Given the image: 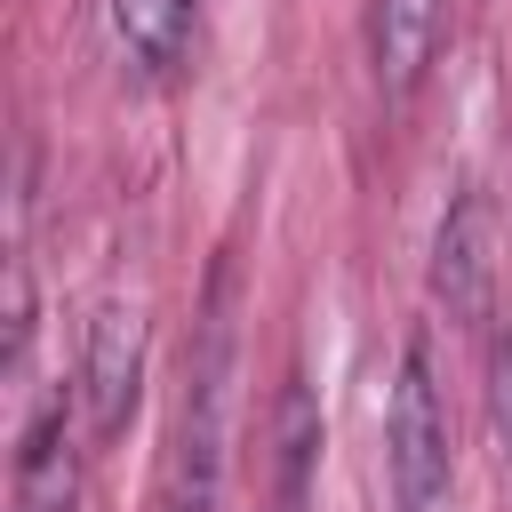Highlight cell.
I'll return each instance as SVG.
<instances>
[{
  "instance_id": "8992f818",
  "label": "cell",
  "mask_w": 512,
  "mask_h": 512,
  "mask_svg": "<svg viewBox=\"0 0 512 512\" xmlns=\"http://www.w3.org/2000/svg\"><path fill=\"white\" fill-rule=\"evenodd\" d=\"M312 464H320V408H312L304 376H288L272 400V512H304Z\"/></svg>"
},
{
  "instance_id": "5b68a950",
  "label": "cell",
  "mask_w": 512,
  "mask_h": 512,
  "mask_svg": "<svg viewBox=\"0 0 512 512\" xmlns=\"http://www.w3.org/2000/svg\"><path fill=\"white\" fill-rule=\"evenodd\" d=\"M440 24H448V0H376V24H368V48H376V80L384 96H408L440 48Z\"/></svg>"
},
{
  "instance_id": "3957f363",
  "label": "cell",
  "mask_w": 512,
  "mask_h": 512,
  "mask_svg": "<svg viewBox=\"0 0 512 512\" xmlns=\"http://www.w3.org/2000/svg\"><path fill=\"white\" fill-rule=\"evenodd\" d=\"M432 304L464 328L496 320V216H488L480 184H464L432 232Z\"/></svg>"
},
{
  "instance_id": "ba28073f",
  "label": "cell",
  "mask_w": 512,
  "mask_h": 512,
  "mask_svg": "<svg viewBox=\"0 0 512 512\" xmlns=\"http://www.w3.org/2000/svg\"><path fill=\"white\" fill-rule=\"evenodd\" d=\"M488 416H496V440H504V464H512V320L488 352Z\"/></svg>"
},
{
  "instance_id": "277c9868",
  "label": "cell",
  "mask_w": 512,
  "mask_h": 512,
  "mask_svg": "<svg viewBox=\"0 0 512 512\" xmlns=\"http://www.w3.org/2000/svg\"><path fill=\"white\" fill-rule=\"evenodd\" d=\"M16 512H80V456H72V432H64V400H48L24 424V448H16Z\"/></svg>"
},
{
  "instance_id": "52a82bcc",
  "label": "cell",
  "mask_w": 512,
  "mask_h": 512,
  "mask_svg": "<svg viewBox=\"0 0 512 512\" xmlns=\"http://www.w3.org/2000/svg\"><path fill=\"white\" fill-rule=\"evenodd\" d=\"M192 16H200V0H104L120 56L144 72H176L192 56Z\"/></svg>"
},
{
  "instance_id": "7a4b0ae2",
  "label": "cell",
  "mask_w": 512,
  "mask_h": 512,
  "mask_svg": "<svg viewBox=\"0 0 512 512\" xmlns=\"http://www.w3.org/2000/svg\"><path fill=\"white\" fill-rule=\"evenodd\" d=\"M144 400V312L136 304H96L80 328V416L88 440H112Z\"/></svg>"
},
{
  "instance_id": "9c48e42d",
  "label": "cell",
  "mask_w": 512,
  "mask_h": 512,
  "mask_svg": "<svg viewBox=\"0 0 512 512\" xmlns=\"http://www.w3.org/2000/svg\"><path fill=\"white\" fill-rule=\"evenodd\" d=\"M168 512H192V504H168Z\"/></svg>"
},
{
  "instance_id": "6da1fadb",
  "label": "cell",
  "mask_w": 512,
  "mask_h": 512,
  "mask_svg": "<svg viewBox=\"0 0 512 512\" xmlns=\"http://www.w3.org/2000/svg\"><path fill=\"white\" fill-rule=\"evenodd\" d=\"M384 440H392V496H400V512H440L456 448H448V408H440V376H432V344L424 336H408V352H400Z\"/></svg>"
}]
</instances>
